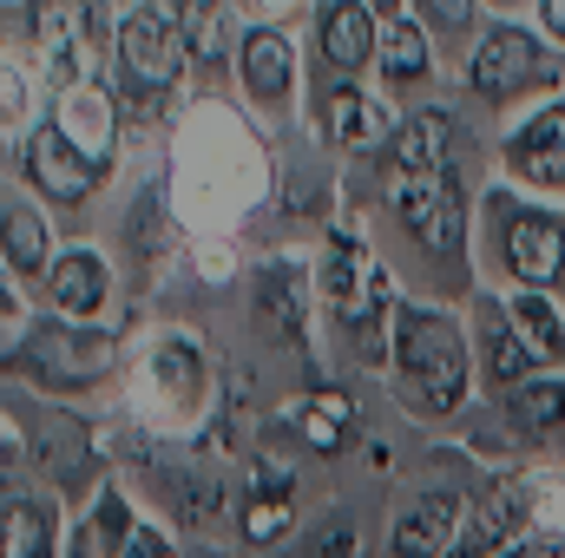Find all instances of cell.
I'll return each mask as SVG.
<instances>
[{
    "label": "cell",
    "instance_id": "obj_12",
    "mask_svg": "<svg viewBox=\"0 0 565 558\" xmlns=\"http://www.w3.org/2000/svg\"><path fill=\"white\" fill-rule=\"evenodd\" d=\"M454 526H460V500H454V493L415 500V513L395 526V558H440L447 539H454Z\"/></svg>",
    "mask_w": 565,
    "mask_h": 558
},
{
    "label": "cell",
    "instance_id": "obj_36",
    "mask_svg": "<svg viewBox=\"0 0 565 558\" xmlns=\"http://www.w3.org/2000/svg\"><path fill=\"white\" fill-rule=\"evenodd\" d=\"M382 7H395V0H382Z\"/></svg>",
    "mask_w": 565,
    "mask_h": 558
},
{
    "label": "cell",
    "instance_id": "obj_18",
    "mask_svg": "<svg viewBox=\"0 0 565 558\" xmlns=\"http://www.w3.org/2000/svg\"><path fill=\"white\" fill-rule=\"evenodd\" d=\"M53 302H60L66 315H93V309L106 302V264H99L93 250L60 257V270H53Z\"/></svg>",
    "mask_w": 565,
    "mask_h": 558
},
{
    "label": "cell",
    "instance_id": "obj_5",
    "mask_svg": "<svg viewBox=\"0 0 565 558\" xmlns=\"http://www.w3.org/2000/svg\"><path fill=\"white\" fill-rule=\"evenodd\" d=\"M553 79H559V60H553L533 33H520V26H493V33L480 40V53H473V86H480L487 99H513V93L553 86Z\"/></svg>",
    "mask_w": 565,
    "mask_h": 558
},
{
    "label": "cell",
    "instance_id": "obj_28",
    "mask_svg": "<svg viewBox=\"0 0 565 558\" xmlns=\"http://www.w3.org/2000/svg\"><path fill=\"white\" fill-rule=\"evenodd\" d=\"M184 46L204 66L224 60V0H184Z\"/></svg>",
    "mask_w": 565,
    "mask_h": 558
},
{
    "label": "cell",
    "instance_id": "obj_27",
    "mask_svg": "<svg viewBox=\"0 0 565 558\" xmlns=\"http://www.w3.org/2000/svg\"><path fill=\"white\" fill-rule=\"evenodd\" d=\"M7 264H13L20 277H33V270L46 264V230H40V217H33L26 204H7Z\"/></svg>",
    "mask_w": 565,
    "mask_h": 558
},
{
    "label": "cell",
    "instance_id": "obj_8",
    "mask_svg": "<svg viewBox=\"0 0 565 558\" xmlns=\"http://www.w3.org/2000/svg\"><path fill=\"white\" fill-rule=\"evenodd\" d=\"M33 33H40V53L60 79H73L86 66V33H93V7L86 0H40L33 7Z\"/></svg>",
    "mask_w": 565,
    "mask_h": 558
},
{
    "label": "cell",
    "instance_id": "obj_35",
    "mask_svg": "<svg viewBox=\"0 0 565 558\" xmlns=\"http://www.w3.org/2000/svg\"><path fill=\"white\" fill-rule=\"evenodd\" d=\"M546 26L565 40V0H546Z\"/></svg>",
    "mask_w": 565,
    "mask_h": 558
},
{
    "label": "cell",
    "instance_id": "obj_14",
    "mask_svg": "<svg viewBox=\"0 0 565 558\" xmlns=\"http://www.w3.org/2000/svg\"><path fill=\"white\" fill-rule=\"evenodd\" d=\"M289 427H296L316 453H335V447L349 440V427H355V401H349V395L316 388V395H302V401L289 408Z\"/></svg>",
    "mask_w": 565,
    "mask_h": 558
},
{
    "label": "cell",
    "instance_id": "obj_16",
    "mask_svg": "<svg viewBox=\"0 0 565 558\" xmlns=\"http://www.w3.org/2000/svg\"><path fill=\"white\" fill-rule=\"evenodd\" d=\"M480 342H487V368H493V388H500V382L513 388V382L526 375V362H540V355L526 348V335H520L513 309L500 315V302H487V309H480Z\"/></svg>",
    "mask_w": 565,
    "mask_h": 558
},
{
    "label": "cell",
    "instance_id": "obj_7",
    "mask_svg": "<svg viewBox=\"0 0 565 558\" xmlns=\"http://www.w3.org/2000/svg\"><path fill=\"white\" fill-rule=\"evenodd\" d=\"M26 171H33V184H40L46 197L79 204V197L93 191V178H99V158L73 139L66 126H40V132L26 139Z\"/></svg>",
    "mask_w": 565,
    "mask_h": 558
},
{
    "label": "cell",
    "instance_id": "obj_32",
    "mask_svg": "<svg viewBox=\"0 0 565 558\" xmlns=\"http://www.w3.org/2000/svg\"><path fill=\"white\" fill-rule=\"evenodd\" d=\"M184 513H191V519H217V513H224V486H217L211 466H198V480L184 486Z\"/></svg>",
    "mask_w": 565,
    "mask_h": 558
},
{
    "label": "cell",
    "instance_id": "obj_33",
    "mask_svg": "<svg viewBox=\"0 0 565 558\" xmlns=\"http://www.w3.org/2000/svg\"><path fill=\"white\" fill-rule=\"evenodd\" d=\"M427 7V20L434 26H447V33H460L467 26V13H473V0H422Z\"/></svg>",
    "mask_w": 565,
    "mask_h": 558
},
{
    "label": "cell",
    "instance_id": "obj_29",
    "mask_svg": "<svg viewBox=\"0 0 565 558\" xmlns=\"http://www.w3.org/2000/svg\"><path fill=\"white\" fill-rule=\"evenodd\" d=\"M382 66H388V79H422V73H427V46H422V33L395 20V33L382 40Z\"/></svg>",
    "mask_w": 565,
    "mask_h": 558
},
{
    "label": "cell",
    "instance_id": "obj_21",
    "mask_svg": "<svg viewBox=\"0 0 565 558\" xmlns=\"http://www.w3.org/2000/svg\"><path fill=\"white\" fill-rule=\"evenodd\" d=\"M513 533H520V500H513V493H493V500L467 519V539L454 546V558H493Z\"/></svg>",
    "mask_w": 565,
    "mask_h": 558
},
{
    "label": "cell",
    "instance_id": "obj_31",
    "mask_svg": "<svg viewBox=\"0 0 565 558\" xmlns=\"http://www.w3.org/2000/svg\"><path fill=\"white\" fill-rule=\"evenodd\" d=\"M158 375H164L171 395H191V388H198V348H191V342H164V348H158Z\"/></svg>",
    "mask_w": 565,
    "mask_h": 558
},
{
    "label": "cell",
    "instance_id": "obj_25",
    "mask_svg": "<svg viewBox=\"0 0 565 558\" xmlns=\"http://www.w3.org/2000/svg\"><path fill=\"white\" fill-rule=\"evenodd\" d=\"M46 546H53V513H46V500L7 493V558H46Z\"/></svg>",
    "mask_w": 565,
    "mask_h": 558
},
{
    "label": "cell",
    "instance_id": "obj_1",
    "mask_svg": "<svg viewBox=\"0 0 565 558\" xmlns=\"http://www.w3.org/2000/svg\"><path fill=\"white\" fill-rule=\"evenodd\" d=\"M395 362H402V375H408L422 408H434V415L460 408V395H467V348H460L447 315L395 309Z\"/></svg>",
    "mask_w": 565,
    "mask_h": 558
},
{
    "label": "cell",
    "instance_id": "obj_22",
    "mask_svg": "<svg viewBox=\"0 0 565 558\" xmlns=\"http://www.w3.org/2000/svg\"><path fill=\"white\" fill-rule=\"evenodd\" d=\"M507 415L520 420V433H533V440L559 433L565 427V382H513Z\"/></svg>",
    "mask_w": 565,
    "mask_h": 558
},
{
    "label": "cell",
    "instance_id": "obj_23",
    "mask_svg": "<svg viewBox=\"0 0 565 558\" xmlns=\"http://www.w3.org/2000/svg\"><path fill=\"white\" fill-rule=\"evenodd\" d=\"M282 526H289V480L264 460V466H257V493H250V506H244V539L270 546Z\"/></svg>",
    "mask_w": 565,
    "mask_h": 558
},
{
    "label": "cell",
    "instance_id": "obj_17",
    "mask_svg": "<svg viewBox=\"0 0 565 558\" xmlns=\"http://www.w3.org/2000/svg\"><path fill=\"white\" fill-rule=\"evenodd\" d=\"M257 322L270 342H302V289L282 264L264 270V282H257Z\"/></svg>",
    "mask_w": 565,
    "mask_h": 558
},
{
    "label": "cell",
    "instance_id": "obj_20",
    "mask_svg": "<svg viewBox=\"0 0 565 558\" xmlns=\"http://www.w3.org/2000/svg\"><path fill=\"white\" fill-rule=\"evenodd\" d=\"M126 546H132L126 500H119V493H99L93 519H86V526H79V539H73V558H126Z\"/></svg>",
    "mask_w": 565,
    "mask_h": 558
},
{
    "label": "cell",
    "instance_id": "obj_24",
    "mask_svg": "<svg viewBox=\"0 0 565 558\" xmlns=\"http://www.w3.org/2000/svg\"><path fill=\"white\" fill-rule=\"evenodd\" d=\"M447 119L440 112H422V119H408L402 132H395V164L402 171H440L447 164Z\"/></svg>",
    "mask_w": 565,
    "mask_h": 558
},
{
    "label": "cell",
    "instance_id": "obj_10",
    "mask_svg": "<svg viewBox=\"0 0 565 558\" xmlns=\"http://www.w3.org/2000/svg\"><path fill=\"white\" fill-rule=\"evenodd\" d=\"M33 440H40V466L60 480V486H79L93 473V440L79 415H60V408H33Z\"/></svg>",
    "mask_w": 565,
    "mask_h": 558
},
{
    "label": "cell",
    "instance_id": "obj_19",
    "mask_svg": "<svg viewBox=\"0 0 565 558\" xmlns=\"http://www.w3.org/2000/svg\"><path fill=\"white\" fill-rule=\"evenodd\" d=\"M329 132L342 144H382V139H395V126H388V112L369 99V93H329Z\"/></svg>",
    "mask_w": 565,
    "mask_h": 558
},
{
    "label": "cell",
    "instance_id": "obj_34",
    "mask_svg": "<svg viewBox=\"0 0 565 558\" xmlns=\"http://www.w3.org/2000/svg\"><path fill=\"white\" fill-rule=\"evenodd\" d=\"M126 558H164V539H158V533H132Z\"/></svg>",
    "mask_w": 565,
    "mask_h": 558
},
{
    "label": "cell",
    "instance_id": "obj_6",
    "mask_svg": "<svg viewBox=\"0 0 565 558\" xmlns=\"http://www.w3.org/2000/svg\"><path fill=\"white\" fill-rule=\"evenodd\" d=\"M26 368H33L40 382H53V388H86V382H99V375L113 368V342L46 322V329L26 335Z\"/></svg>",
    "mask_w": 565,
    "mask_h": 558
},
{
    "label": "cell",
    "instance_id": "obj_11",
    "mask_svg": "<svg viewBox=\"0 0 565 558\" xmlns=\"http://www.w3.org/2000/svg\"><path fill=\"white\" fill-rule=\"evenodd\" d=\"M507 264L513 277L526 282H553L565 270V237L553 217H533V211H513L507 217Z\"/></svg>",
    "mask_w": 565,
    "mask_h": 558
},
{
    "label": "cell",
    "instance_id": "obj_9",
    "mask_svg": "<svg viewBox=\"0 0 565 558\" xmlns=\"http://www.w3.org/2000/svg\"><path fill=\"white\" fill-rule=\"evenodd\" d=\"M507 164L520 178H533V184H565V106L533 112L507 144Z\"/></svg>",
    "mask_w": 565,
    "mask_h": 558
},
{
    "label": "cell",
    "instance_id": "obj_26",
    "mask_svg": "<svg viewBox=\"0 0 565 558\" xmlns=\"http://www.w3.org/2000/svg\"><path fill=\"white\" fill-rule=\"evenodd\" d=\"M507 309H513V322H520L526 348H533L540 362H559V355H565V329H559V315H553V302L520 296V302H507Z\"/></svg>",
    "mask_w": 565,
    "mask_h": 558
},
{
    "label": "cell",
    "instance_id": "obj_3",
    "mask_svg": "<svg viewBox=\"0 0 565 558\" xmlns=\"http://www.w3.org/2000/svg\"><path fill=\"white\" fill-rule=\"evenodd\" d=\"M119 66H126V93H132L145 112H151V106L171 93L178 66H184V46H178V26H171V13L139 7V13L119 26Z\"/></svg>",
    "mask_w": 565,
    "mask_h": 558
},
{
    "label": "cell",
    "instance_id": "obj_4",
    "mask_svg": "<svg viewBox=\"0 0 565 558\" xmlns=\"http://www.w3.org/2000/svg\"><path fill=\"white\" fill-rule=\"evenodd\" d=\"M395 204H402V224L422 237L434 257H460V237H467V211H460V184L454 171H402L395 184Z\"/></svg>",
    "mask_w": 565,
    "mask_h": 558
},
{
    "label": "cell",
    "instance_id": "obj_13",
    "mask_svg": "<svg viewBox=\"0 0 565 558\" xmlns=\"http://www.w3.org/2000/svg\"><path fill=\"white\" fill-rule=\"evenodd\" d=\"M322 53H329V66H342V73H355V66L375 53V20H369L362 0L322 7Z\"/></svg>",
    "mask_w": 565,
    "mask_h": 558
},
{
    "label": "cell",
    "instance_id": "obj_30",
    "mask_svg": "<svg viewBox=\"0 0 565 558\" xmlns=\"http://www.w3.org/2000/svg\"><path fill=\"white\" fill-rule=\"evenodd\" d=\"M302 558H362V526H355L349 513H335V519L309 539V552Z\"/></svg>",
    "mask_w": 565,
    "mask_h": 558
},
{
    "label": "cell",
    "instance_id": "obj_15",
    "mask_svg": "<svg viewBox=\"0 0 565 558\" xmlns=\"http://www.w3.org/2000/svg\"><path fill=\"white\" fill-rule=\"evenodd\" d=\"M244 79H250V93L264 99V106H282L289 99V79H296V60H289V40L282 33H250L244 40Z\"/></svg>",
    "mask_w": 565,
    "mask_h": 558
},
{
    "label": "cell",
    "instance_id": "obj_2",
    "mask_svg": "<svg viewBox=\"0 0 565 558\" xmlns=\"http://www.w3.org/2000/svg\"><path fill=\"white\" fill-rule=\"evenodd\" d=\"M322 289H329L335 322H349V329H355L362 355H369V362H382V315H395V309H388V302H395V289H388V277H382V264H375L355 237H335V244H329V257H322Z\"/></svg>",
    "mask_w": 565,
    "mask_h": 558
}]
</instances>
